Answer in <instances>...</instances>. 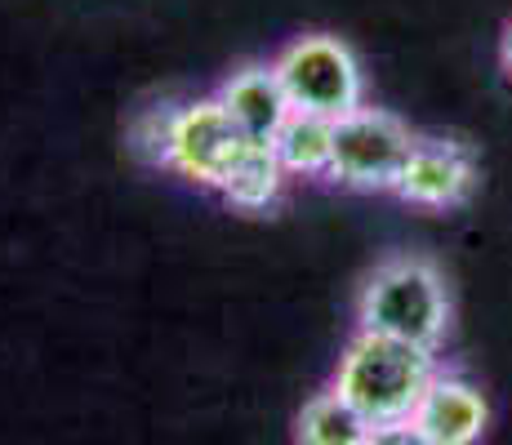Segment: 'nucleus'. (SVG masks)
<instances>
[{
    "label": "nucleus",
    "instance_id": "11",
    "mask_svg": "<svg viewBox=\"0 0 512 445\" xmlns=\"http://www.w3.org/2000/svg\"><path fill=\"white\" fill-rule=\"evenodd\" d=\"M285 183H290V174L281 170L272 143H250L241 152V161L232 165V174H228V183H223L219 196L236 214H263L281 201Z\"/></svg>",
    "mask_w": 512,
    "mask_h": 445
},
{
    "label": "nucleus",
    "instance_id": "13",
    "mask_svg": "<svg viewBox=\"0 0 512 445\" xmlns=\"http://www.w3.org/2000/svg\"><path fill=\"white\" fill-rule=\"evenodd\" d=\"M366 445H437L415 419H397V423H374Z\"/></svg>",
    "mask_w": 512,
    "mask_h": 445
},
{
    "label": "nucleus",
    "instance_id": "3",
    "mask_svg": "<svg viewBox=\"0 0 512 445\" xmlns=\"http://www.w3.org/2000/svg\"><path fill=\"white\" fill-rule=\"evenodd\" d=\"M272 67L294 112H317L339 121L366 103V72H361L357 49L334 32L294 36L290 45H281Z\"/></svg>",
    "mask_w": 512,
    "mask_h": 445
},
{
    "label": "nucleus",
    "instance_id": "5",
    "mask_svg": "<svg viewBox=\"0 0 512 445\" xmlns=\"http://www.w3.org/2000/svg\"><path fill=\"white\" fill-rule=\"evenodd\" d=\"M254 138L232 121V112L219 103V94L187 98L174 107L170 143H165V170L179 174L183 183L201 187V192H223L232 165Z\"/></svg>",
    "mask_w": 512,
    "mask_h": 445
},
{
    "label": "nucleus",
    "instance_id": "2",
    "mask_svg": "<svg viewBox=\"0 0 512 445\" xmlns=\"http://www.w3.org/2000/svg\"><path fill=\"white\" fill-rule=\"evenodd\" d=\"M437 365H441L437 352L428 348L357 330L343 343L339 365L330 374V388L339 397H348L370 423H397V419H415Z\"/></svg>",
    "mask_w": 512,
    "mask_h": 445
},
{
    "label": "nucleus",
    "instance_id": "10",
    "mask_svg": "<svg viewBox=\"0 0 512 445\" xmlns=\"http://www.w3.org/2000/svg\"><path fill=\"white\" fill-rule=\"evenodd\" d=\"M374 423L334 388L312 392L294 414V445H366Z\"/></svg>",
    "mask_w": 512,
    "mask_h": 445
},
{
    "label": "nucleus",
    "instance_id": "8",
    "mask_svg": "<svg viewBox=\"0 0 512 445\" xmlns=\"http://www.w3.org/2000/svg\"><path fill=\"white\" fill-rule=\"evenodd\" d=\"M214 94H219V103L228 107L232 121L241 125L245 138H254V143H272L277 130L285 125V116L294 112L272 63H241Z\"/></svg>",
    "mask_w": 512,
    "mask_h": 445
},
{
    "label": "nucleus",
    "instance_id": "12",
    "mask_svg": "<svg viewBox=\"0 0 512 445\" xmlns=\"http://www.w3.org/2000/svg\"><path fill=\"white\" fill-rule=\"evenodd\" d=\"M179 103H152L130 121V152L152 170H165V143H170V121Z\"/></svg>",
    "mask_w": 512,
    "mask_h": 445
},
{
    "label": "nucleus",
    "instance_id": "6",
    "mask_svg": "<svg viewBox=\"0 0 512 445\" xmlns=\"http://www.w3.org/2000/svg\"><path fill=\"white\" fill-rule=\"evenodd\" d=\"M477 187V156L459 138L441 134H419L415 152H410L401 183L392 196L419 210H459Z\"/></svg>",
    "mask_w": 512,
    "mask_h": 445
},
{
    "label": "nucleus",
    "instance_id": "1",
    "mask_svg": "<svg viewBox=\"0 0 512 445\" xmlns=\"http://www.w3.org/2000/svg\"><path fill=\"white\" fill-rule=\"evenodd\" d=\"M450 325H455L450 281L428 254H388L370 267L357 290V330L441 352Z\"/></svg>",
    "mask_w": 512,
    "mask_h": 445
},
{
    "label": "nucleus",
    "instance_id": "14",
    "mask_svg": "<svg viewBox=\"0 0 512 445\" xmlns=\"http://www.w3.org/2000/svg\"><path fill=\"white\" fill-rule=\"evenodd\" d=\"M499 63H504V76L512 81V18H508L504 36H499Z\"/></svg>",
    "mask_w": 512,
    "mask_h": 445
},
{
    "label": "nucleus",
    "instance_id": "9",
    "mask_svg": "<svg viewBox=\"0 0 512 445\" xmlns=\"http://www.w3.org/2000/svg\"><path fill=\"white\" fill-rule=\"evenodd\" d=\"M281 170L290 178H330L334 161V121L317 112H290L272 138Z\"/></svg>",
    "mask_w": 512,
    "mask_h": 445
},
{
    "label": "nucleus",
    "instance_id": "4",
    "mask_svg": "<svg viewBox=\"0 0 512 445\" xmlns=\"http://www.w3.org/2000/svg\"><path fill=\"white\" fill-rule=\"evenodd\" d=\"M415 143L419 134L397 112L361 103L357 112L334 121L330 178L339 187H348V192H397Z\"/></svg>",
    "mask_w": 512,
    "mask_h": 445
},
{
    "label": "nucleus",
    "instance_id": "7",
    "mask_svg": "<svg viewBox=\"0 0 512 445\" xmlns=\"http://www.w3.org/2000/svg\"><path fill=\"white\" fill-rule=\"evenodd\" d=\"M415 423L437 445H477L490 428V401L464 370L437 365L428 392H423Z\"/></svg>",
    "mask_w": 512,
    "mask_h": 445
}]
</instances>
